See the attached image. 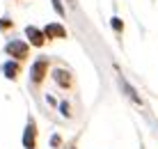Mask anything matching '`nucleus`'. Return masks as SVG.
Here are the masks:
<instances>
[{
  "mask_svg": "<svg viewBox=\"0 0 158 149\" xmlns=\"http://www.w3.org/2000/svg\"><path fill=\"white\" fill-rule=\"evenodd\" d=\"M60 110H62L64 115H69V106H67V103H62V106H60Z\"/></svg>",
  "mask_w": 158,
  "mask_h": 149,
  "instance_id": "11",
  "label": "nucleus"
},
{
  "mask_svg": "<svg viewBox=\"0 0 158 149\" xmlns=\"http://www.w3.org/2000/svg\"><path fill=\"white\" fill-rule=\"evenodd\" d=\"M119 83H122V87H124V90H126V92H128V96H131V99H133V101H135V103H140V96H138V94H135V90H133V87H131V85H128V83H126V80H124V78H119Z\"/></svg>",
  "mask_w": 158,
  "mask_h": 149,
  "instance_id": "7",
  "label": "nucleus"
},
{
  "mask_svg": "<svg viewBox=\"0 0 158 149\" xmlns=\"http://www.w3.org/2000/svg\"><path fill=\"white\" fill-rule=\"evenodd\" d=\"M46 69H48L46 60H37L35 67H32V80H35V83H41L44 76H46Z\"/></svg>",
  "mask_w": 158,
  "mask_h": 149,
  "instance_id": "3",
  "label": "nucleus"
},
{
  "mask_svg": "<svg viewBox=\"0 0 158 149\" xmlns=\"http://www.w3.org/2000/svg\"><path fill=\"white\" fill-rule=\"evenodd\" d=\"M110 21H112V28H115L117 32H122V30H124V23H122V19H117V16H115V19H110Z\"/></svg>",
  "mask_w": 158,
  "mask_h": 149,
  "instance_id": "9",
  "label": "nucleus"
},
{
  "mask_svg": "<svg viewBox=\"0 0 158 149\" xmlns=\"http://www.w3.org/2000/svg\"><path fill=\"white\" fill-rule=\"evenodd\" d=\"M44 37H67V30H64L62 25H57V23H48L46 25V30H44Z\"/></svg>",
  "mask_w": 158,
  "mask_h": 149,
  "instance_id": "5",
  "label": "nucleus"
},
{
  "mask_svg": "<svg viewBox=\"0 0 158 149\" xmlns=\"http://www.w3.org/2000/svg\"><path fill=\"white\" fill-rule=\"evenodd\" d=\"M5 74H7V78H16V74H19V67L12 62H7L5 64Z\"/></svg>",
  "mask_w": 158,
  "mask_h": 149,
  "instance_id": "8",
  "label": "nucleus"
},
{
  "mask_svg": "<svg viewBox=\"0 0 158 149\" xmlns=\"http://www.w3.org/2000/svg\"><path fill=\"white\" fill-rule=\"evenodd\" d=\"M53 76H55V80H57V83H60V85H62V87H64V85H69V74H67V71L57 69V71H55V74H53Z\"/></svg>",
  "mask_w": 158,
  "mask_h": 149,
  "instance_id": "6",
  "label": "nucleus"
},
{
  "mask_svg": "<svg viewBox=\"0 0 158 149\" xmlns=\"http://www.w3.org/2000/svg\"><path fill=\"white\" fill-rule=\"evenodd\" d=\"M25 35H28L30 44H35V46H41V44H44V32H41V30H37V28L28 25V28H25Z\"/></svg>",
  "mask_w": 158,
  "mask_h": 149,
  "instance_id": "4",
  "label": "nucleus"
},
{
  "mask_svg": "<svg viewBox=\"0 0 158 149\" xmlns=\"http://www.w3.org/2000/svg\"><path fill=\"white\" fill-rule=\"evenodd\" d=\"M53 7H55V12L62 16L64 14V7H62V2H60V0H53Z\"/></svg>",
  "mask_w": 158,
  "mask_h": 149,
  "instance_id": "10",
  "label": "nucleus"
},
{
  "mask_svg": "<svg viewBox=\"0 0 158 149\" xmlns=\"http://www.w3.org/2000/svg\"><path fill=\"white\" fill-rule=\"evenodd\" d=\"M7 53L12 55V57H25L28 55V44L25 41H12V44H7Z\"/></svg>",
  "mask_w": 158,
  "mask_h": 149,
  "instance_id": "1",
  "label": "nucleus"
},
{
  "mask_svg": "<svg viewBox=\"0 0 158 149\" xmlns=\"http://www.w3.org/2000/svg\"><path fill=\"white\" fill-rule=\"evenodd\" d=\"M35 138H37V126L35 122H28V129H25V135H23V145L25 149H35Z\"/></svg>",
  "mask_w": 158,
  "mask_h": 149,
  "instance_id": "2",
  "label": "nucleus"
}]
</instances>
